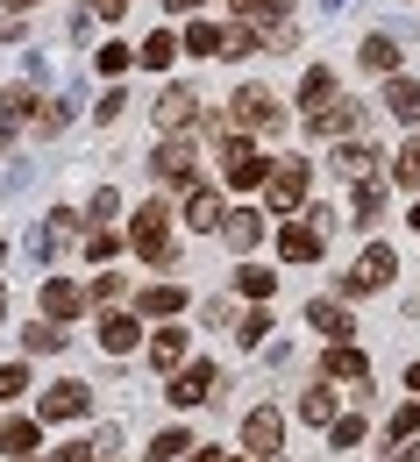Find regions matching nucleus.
I'll return each mask as SVG.
<instances>
[{"label":"nucleus","mask_w":420,"mask_h":462,"mask_svg":"<svg viewBox=\"0 0 420 462\" xmlns=\"http://www.w3.org/2000/svg\"><path fill=\"white\" fill-rule=\"evenodd\" d=\"M128 58H135L128 43H107V51H93V64H100V71H128Z\"/></svg>","instance_id":"nucleus-41"},{"label":"nucleus","mask_w":420,"mask_h":462,"mask_svg":"<svg viewBox=\"0 0 420 462\" xmlns=\"http://www.w3.org/2000/svg\"><path fill=\"white\" fill-rule=\"evenodd\" d=\"M278 121H285V107H278L264 86H242V93H236V128H242V135H271Z\"/></svg>","instance_id":"nucleus-7"},{"label":"nucleus","mask_w":420,"mask_h":462,"mask_svg":"<svg viewBox=\"0 0 420 462\" xmlns=\"http://www.w3.org/2000/svg\"><path fill=\"white\" fill-rule=\"evenodd\" d=\"M249 462H257V456H249Z\"/></svg>","instance_id":"nucleus-55"},{"label":"nucleus","mask_w":420,"mask_h":462,"mask_svg":"<svg viewBox=\"0 0 420 462\" xmlns=\"http://www.w3.org/2000/svg\"><path fill=\"white\" fill-rule=\"evenodd\" d=\"M406 434H420V399L392 412V441H406Z\"/></svg>","instance_id":"nucleus-40"},{"label":"nucleus","mask_w":420,"mask_h":462,"mask_svg":"<svg viewBox=\"0 0 420 462\" xmlns=\"http://www.w3.org/2000/svg\"><path fill=\"white\" fill-rule=\"evenodd\" d=\"M328 100H335V71H328V64H313V71L300 79V107H306V121L321 115Z\"/></svg>","instance_id":"nucleus-20"},{"label":"nucleus","mask_w":420,"mask_h":462,"mask_svg":"<svg viewBox=\"0 0 420 462\" xmlns=\"http://www.w3.org/2000/svg\"><path fill=\"white\" fill-rule=\"evenodd\" d=\"M236 291H242V299H271V291H278V278H271L264 263H242V271H236Z\"/></svg>","instance_id":"nucleus-31"},{"label":"nucleus","mask_w":420,"mask_h":462,"mask_svg":"<svg viewBox=\"0 0 420 462\" xmlns=\"http://www.w3.org/2000/svg\"><path fill=\"white\" fill-rule=\"evenodd\" d=\"M221 242H229L236 256H249V249L264 242V214H257V207H242V214H229V221H221Z\"/></svg>","instance_id":"nucleus-17"},{"label":"nucleus","mask_w":420,"mask_h":462,"mask_svg":"<svg viewBox=\"0 0 420 462\" xmlns=\"http://www.w3.org/2000/svg\"><path fill=\"white\" fill-rule=\"evenodd\" d=\"M100 348H107V356H128V348H135V320H128V313H100Z\"/></svg>","instance_id":"nucleus-26"},{"label":"nucleus","mask_w":420,"mask_h":462,"mask_svg":"<svg viewBox=\"0 0 420 462\" xmlns=\"http://www.w3.org/2000/svg\"><path fill=\"white\" fill-rule=\"evenodd\" d=\"M164 399L172 405H214L221 399V370H214V363H192V370H179V384H172Z\"/></svg>","instance_id":"nucleus-10"},{"label":"nucleus","mask_w":420,"mask_h":462,"mask_svg":"<svg viewBox=\"0 0 420 462\" xmlns=\"http://www.w3.org/2000/svg\"><path fill=\"white\" fill-rule=\"evenodd\" d=\"M264 335H271V313H242V320H236V342L242 348H257Z\"/></svg>","instance_id":"nucleus-36"},{"label":"nucleus","mask_w":420,"mask_h":462,"mask_svg":"<svg viewBox=\"0 0 420 462\" xmlns=\"http://www.w3.org/2000/svg\"><path fill=\"white\" fill-rule=\"evenodd\" d=\"M71 242H79V214H71V207H58V214H43V228L29 235V256H36V263H51V256H58V249H71Z\"/></svg>","instance_id":"nucleus-9"},{"label":"nucleus","mask_w":420,"mask_h":462,"mask_svg":"<svg viewBox=\"0 0 420 462\" xmlns=\"http://www.w3.org/2000/svg\"><path fill=\"white\" fill-rule=\"evenodd\" d=\"M385 115L392 121H420V79H392V86H385Z\"/></svg>","instance_id":"nucleus-22"},{"label":"nucleus","mask_w":420,"mask_h":462,"mask_svg":"<svg viewBox=\"0 0 420 462\" xmlns=\"http://www.w3.org/2000/svg\"><path fill=\"white\" fill-rule=\"evenodd\" d=\"M22 392H29V370H22V363H7V370H0V399L14 405Z\"/></svg>","instance_id":"nucleus-39"},{"label":"nucleus","mask_w":420,"mask_h":462,"mask_svg":"<svg viewBox=\"0 0 420 462\" xmlns=\"http://www.w3.org/2000/svg\"><path fill=\"white\" fill-rule=\"evenodd\" d=\"M306 320L328 335V342H350L357 328H350V313H342V299H306Z\"/></svg>","instance_id":"nucleus-18"},{"label":"nucleus","mask_w":420,"mask_h":462,"mask_svg":"<svg viewBox=\"0 0 420 462\" xmlns=\"http://www.w3.org/2000/svg\"><path fill=\"white\" fill-rule=\"evenodd\" d=\"M22 348H29V356H64V320H29Z\"/></svg>","instance_id":"nucleus-27"},{"label":"nucleus","mask_w":420,"mask_h":462,"mask_svg":"<svg viewBox=\"0 0 420 462\" xmlns=\"http://www.w3.org/2000/svg\"><path fill=\"white\" fill-rule=\"evenodd\" d=\"M115 249H121V235H107V228H93V235H86V256H100V263H107Z\"/></svg>","instance_id":"nucleus-42"},{"label":"nucleus","mask_w":420,"mask_h":462,"mask_svg":"<svg viewBox=\"0 0 420 462\" xmlns=\"http://www.w3.org/2000/svg\"><path fill=\"white\" fill-rule=\"evenodd\" d=\"M306 185H313L306 157H278L271 178H264V207H271V214H300V207H306Z\"/></svg>","instance_id":"nucleus-1"},{"label":"nucleus","mask_w":420,"mask_h":462,"mask_svg":"<svg viewBox=\"0 0 420 462\" xmlns=\"http://www.w3.org/2000/svg\"><path fill=\"white\" fill-rule=\"evenodd\" d=\"M121 291H128V285H121V278H115V271H107V278H93V299H100V306H115V299H121Z\"/></svg>","instance_id":"nucleus-43"},{"label":"nucleus","mask_w":420,"mask_h":462,"mask_svg":"<svg viewBox=\"0 0 420 462\" xmlns=\"http://www.w3.org/2000/svg\"><path fill=\"white\" fill-rule=\"evenodd\" d=\"M143 313H150V320H179L185 313V285H150L143 291Z\"/></svg>","instance_id":"nucleus-24"},{"label":"nucleus","mask_w":420,"mask_h":462,"mask_svg":"<svg viewBox=\"0 0 420 462\" xmlns=\"http://www.w3.org/2000/svg\"><path fill=\"white\" fill-rule=\"evenodd\" d=\"M0 7H36V0H0Z\"/></svg>","instance_id":"nucleus-50"},{"label":"nucleus","mask_w":420,"mask_h":462,"mask_svg":"<svg viewBox=\"0 0 420 462\" xmlns=\"http://www.w3.org/2000/svg\"><path fill=\"white\" fill-rule=\"evenodd\" d=\"M86 462H93V456H86ZM100 462H115V456H100Z\"/></svg>","instance_id":"nucleus-52"},{"label":"nucleus","mask_w":420,"mask_h":462,"mask_svg":"<svg viewBox=\"0 0 420 462\" xmlns=\"http://www.w3.org/2000/svg\"><path fill=\"white\" fill-rule=\"evenodd\" d=\"M185 363V328H157V342H150V370H179Z\"/></svg>","instance_id":"nucleus-25"},{"label":"nucleus","mask_w":420,"mask_h":462,"mask_svg":"<svg viewBox=\"0 0 420 462\" xmlns=\"http://www.w3.org/2000/svg\"><path fill=\"white\" fill-rule=\"evenodd\" d=\"M86 412H93V392H86V384H71V377L51 384V392L36 399V420H86Z\"/></svg>","instance_id":"nucleus-11"},{"label":"nucleus","mask_w":420,"mask_h":462,"mask_svg":"<svg viewBox=\"0 0 420 462\" xmlns=\"http://www.w3.org/2000/svg\"><path fill=\"white\" fill-rule=\"evenodd\" d=\"M185 51H192V58H229V29L192 22V29H185Z\"/></svg>","instance_id":"nucleus-23"},{"label":"nucleus","mask_w":420,"mask_h":462,"mask_svg":"<svg viewBox=\"0 0 420 462\" xmlns=\"http://www.w3.org/2000/svg\"><path fill=\"white\" fill-rule=\"evenodd\" d=\"M363 121H370V115H363V100H328L306 128H313V135H357Z\"/></svg>","instance_id":"nucleus-13"},{"label":"nucleus","mask_w":420,"mask_h":462,"mask_svg":"<svg viewBox=\"0 0 420 462\" xmlns=\"http://www.w3.org/2000/svg\"><path fill=\"white\" fill-rule=\"evenodd\" d=\"M185 462H221V456H214V448H207V456H185Z\"/></svg>","instance_id":"nucleus-49"},{"label":"nucleus","mask_w":420,"mask_h":462,"mask_svg":"<svg viewBox=\"0 0 420 462\" xmlns=\"http://www.w3.org/2000/svg\"><path fill=\"white\" fill-rule=\"evenodd\" d=\"M128 242H135L150 263H172V214H164V199L135 207V221H128Z\"/></svg>","instance_id":"nucleus-3"},{"label":"nucleus","mask_w":420,"mask_h":462,"mask_svg":"<svg viewBox=\"0 0 420 462\" xmlns=\"http://www.w3.org/2000/svg\"><path fill=\"white\" fill-rule=\"evenodd\" d=\"M150 164L164 185H192V164H200V150H192V135H164L157 150H150Z\"/></svg>","instance_id":"nucleus-8"},{"label":"nucleus","mask_w":420,"mask_h":462,"mask_svg":"<svg viewBox=\"0 0 420 462\" xmlns=\"http://www.w3.org/2000/svg\"><path fill=\"white\" fill-rule=\"evenodd\" d=\"M86 7H93L100 22H121V14H128V0H86Z\"/></svg>","instance_id":"nucleus-44"},{"label":"nucleus","mask_w":420,"mask_h":462,"mask_svg":"<svg viewBox=\"0 0 420 462\" xmlns=\"http://www.w3.org/2000/svg\"><path fill=\"white\" fill-rule=\"evenodd\" d=\"M328 434H335V448H363V434H370V427H363L357 412H335V427H328Z\"/></svg>","instance_id":"nucleus-35"},{"label":"nucleus","mask_w":420,"mask_h":462,"mask_svg":"<svg viewBox=\"0 0 420 462\" xmlns=\"http://www.w3.org/2000/svg\"><path fill=\"white\" fill-rule=\"evenodd\" d=\"M0 256H7V249H0Z\"/></svg>","instance_id":"nucleus-54"},{"label":"nucleus","mask_w":420,"mask_h":462,"mask_svg":"<svg viewBox=\"0 0 420 462\" xmlns=\"http://www.w3.org/2000/svg\"><path fill=\"white\" fill-rule=\"evenodd\" d=\"M221 178H229L236 192H257V185L271 178V164H264V150H257L249 135H229V143H221Z\"/></svg>","instance_id":"nucleus-4"},{"label":"nucleus","mask_w":420,"mask_h":462,"mask_svg":"<svg viewBox=\"0 0 420 462\" xmlns=\"http://www.w3.org/2000/svg\"><path fill=\"white\" fill-rule=\"evenodd\" d=\"M164 7H172V14H200L207 0H164Z\"/></svg>","instance_id":"nucleus-46"},{"label":"nucleus","mask_w":420,"mask_h":462,"mask_svg":"<svg viewBox=\"0 0 420 462\" xmlns=\"http://www.w3.org/2000/svg\"><path fill=\"white\" fill-rule=\"evenodd\" d=\"M236 14H242V22H285L293 0H236Z\"/></svg>","instance_id":"nucleus-32"},{"label":"nucleus","mask_w":420,"mask_h":462,"mask_svg":"<svg viewBox=\"0 0 420 462\" xmlns=\"http://www.w3.org/2000/svg\"><path fill=\"white\" fill-rule=\"evenodd\" d=\"M328 221H335L328 207H313V214H300V221H285V228H278V256H285V263H313V256L328 249Z\"/></svg>","instance_id":"nucleus-2"},{"label":"nucleus","mask_w":420,"mask_h":462,"mask_svg":"<svg viewBox=\"0 0 420 462\" xmlns=\"http://www.w3.org/2000/svg\"><path fill=\"white\" fill-rule=\"evenodd\" d=\"M221 221H229V214H221V192H214V185H192V199H185V228H192V235H221Z\"/></svg>","instance_id":"nucleus-14"},{"label":"nucleus","mask_w":420,"mask_h":462,"mask_svg":"<svg viewBox=\"0 0 420 462\" xmlns=\"http://www.w3.org/2000/svg\"><path fill=\"white\" fill-rule=\"evenodd\" d=\"M321 377H350V384H370V356L350 342H335L328 356H321Z\"/></svg>","instance_id":"nucleus-16"},{"label":"nucleus","mask_w":420,"mask_h":462,"mask_svg":"<svg viewBox=\"0 0 420 462\" xmlns=\"http://www.w3.org/2000/svg\"><path fill=\"white\" fill-rule=\"evenodd\" d=\"M257 51H264V29H257V22H236V29H229V58H257Z\"/></svg>","instance_id":"nucleus-33"},{"label":"nucleus","mask_w":420,"mask_h":462,"mask_svg":"<svg viewBox=\"0 0 420 462\" xmlns=\"http://www.w3.org/2000/svg\"><path fill=\"white\" fill-rule=\"evenodd\" d=\"M179 51H185V43H179V36H150V43H143V51H135V58H143V64H150V71H164V64H172V58H179Z\"/></svg>","instance_id":"nucleus-34"},{"label":"nucleus","mask_w":420,"mask_h":462,"mask_svg":"<svg viewBox=\"0 0 420 462\" xmlns=\"http://www.w3.org/2000/svg\"><path fill=\"white\" fill-rule=\"evenodd\" d=\"M0 313H7V291H0Z\"/></svg>","instance_id":"nucleus-51"},{"label":"nucleus","mask_w":420,"mask_h":462,"mask_svg":"<svg viewBox=\"0 0 420 462\" xmlns=\"http://www.w3.org/2000/svg\"><path fill=\"white\" fill-rule=\"evenodd\" d=\"M79 306H93V291H79L71 278H51V285H43V313H51V320H71Z\"/></svg>","instance_id":"nucleus-19"},{"label":"nucleus","mask_w":420,"mask_h":462,"mask_svg":"<svg viewBox=\"0 0 420 462\" xmlns=\"http://www.w3.org/2000/svg\"><path fill=\"white\" fill-rule=\"evenodd\" d=\"M370 164H378V157H370L363 143H350V135L335 143V171H342V178H370Z\"/></svg>","instance_id":"nucleus-29"},{"label":"nucleus","mask_w":420,"mask_h":462,"mask_svg":"<svg viewBox=\"0 0 420 462\" xmlns=\"http://www.w3.org/2000/svg\"><path fill=\"white\" fill-rule=\"evenodd\" d=\"M242 448L257 462H271L285 448V420H278V405H257V412H242Z\"/></svg>","instance_id":"nucleus-6"},{"label":"nucleus","mask_w":420,"mask_h":462,"mask_svg":"<svg viewBox=\"0 0 420 462\" xmlns=\"http://www.w3.org/2000/svg\"><path fill=\"white\" fill-rule=\"evenodd\" d=\"M36 448H43V420H29V412H14V420L0 427V456H7V462H29Z\"/></svg>","instance_id":"nucleus-12"},{"label":"nucleus","mask_w":420,"mask_h":462,"mask_svg":"<svg viewBox=\"0 0 420 462\" xmlns=\"http://www.w3.org/2000/svg\"><path fill=\"white\" fill-rule=\"evenodd\" d=\"M357 64H363V71H399V43H392L385 29H370L363 51H357Z\"/></svg>","instance_id":"nucleus-21"},{"label":"nucleus","mask_w":420,"mask_h":462,"mask_svg":"<svg viewBox=\"0 0 420 462\" xmlns=\"http://www.w3.org/2000/svg\"><path fill=\"white\" fill-rule=\"evenodd\" d=\"M385 462H420V434H406V441H399V448H392Z\"/></svg>","instance_id":"nucleus-45"},{"label":"nucleus","mask_w":420,"mask_h":462,"mask_svg":"<svg viewBox=\"0 0 420 462\" xmlns=\"http://www.w3.org/2000/svg\"><path fill=\"white\" fill-rule=\"evenodd\" d=\"M350 207H357V221L370 228V221L385 214V178H357V199H350Z\"/></svg>","instance_id":"nucleus-28"},{"label":"nucleus","mask_w":420,"mask_h":462,"mask_svg":"<svg viewBox=\"0 0 420 462\" xmlns=\"http://www.w3.org/2000/svg\"><path fill=\"white\" fill-rule=\"evenodd\" d=\"M392 178H399V185H420V135L406 143V150H399V164H392Z\"/></svg>","instance_id":"nucleus-38"},{"label":"nucleus","mask_w":420,"mask_h":462,"mask_svg":"<svg viewBox=\"0 0 420 462\" xmlns=\"http://www.w3.org/2000/svg\"><path fill=\"white\" fill-rule=\"evenodd\" d=\"M192 121H200V100H192L185 86H172V93L157 100V128H164V135H185Z\"/></svg>","instance_id":"nucleus-15"},{"label":"nucleus","mask_w":420,"mask_h":462,"mask_svg":"<svg viewBox=\"0 0 420 462\" xmlns=\"http://www.w3.org/2000/svg\"><path fill=\"white\" fill-rule=\"evenodd\" d=\"M406 384H414V399H420V363H414V370H406Z\"/></svg>","instance_id":"nucleus-48"},{"label":"nucleus","mask_w":420,"mask_h":462,"mask_svg":"<svg viewBox=\"0 0 420 462\" xmlns=\"http://www.w3.org/2000/svg\"><path fill=\"white\" fill-rule=\"evenodd\" d=\"M300 420H313V427H335V392H328V384H313V392L300 399Z\"/></svg>","instance_id":"nucleus-30"},{"label":"nucleus","mask_w":420,"mask_h":462,"mask_svg":"<svg viewBox=\"0 0 420 462\" xmlns=\"http://www.w3.org/2000/svg\"><path fill=\"white\" fill-rule=\"evenodd\" d=\"M185 448H192V441H185L179 427H172V434H157V441H150V462H179Z\"/></svg>","instance_id":"nucleus-37"},{"label":"nucleus","mask_w":420,"mask_h":462,"mask_svg":"<svg viewBox=\"0 0 420 462\" xmlns=\"http://www.w3.org/2000/svg\"><path fill=\"white\" fill-rule=\"evenodd\" d=\"M0 43H14V22H7V14H0Z\"/></svg>","instance_id":"nucleus-47"},{"label":"nucleus","mask_w":420,"mask_h":462,"mask_svg":"<svg viewBox=\"0 0 420 462\" xmlns=\"http://www.w3.org/2000/svg\"><path fill=\"white\" fill-rule=\"evenodd\" d=\"M414 228H420V207H414Z\"/></svg>","instance_id":"nucleus-53"},{"label":"nucleus","mask_w":420,"mask_h":462,"mask_svg":"<svg viewBox=\"0 0 420 462\" xmlns=\"http://www.w3.org/2000/svg\"><path fill=\"white\" fill-rule=\"evenodd\" d=\"M392 271H399V256H392L385 242H370V249L357 256V271L342 278V299H363V291H385V285H392Z\"/></svg>","instance_id":"nucleus-5"}]
</instances>
